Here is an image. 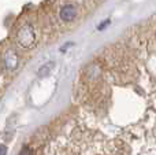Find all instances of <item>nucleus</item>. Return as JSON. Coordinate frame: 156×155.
Wrapping results in <instances>:
<instances>
[{
	"label": "nucleus",
	"mask_w": 156,
	"mask_h": 155,
	"mask_svg": "<svg viewBox=\"0 0 156 155\" xmlns=\"http://www.w3.org/2000/svg\"><path fill=\"white\" fill-rule=\"evenodd\" d=\"M77 16V10L73 4H66L60 10V18L65 22H71Z\"/></svg>",
	"instance_id": "nucleus-3"
},
{
	"label": "nucleus",
	"mask_w": 156,
	"mask_h": 155,
	"mask_svg": "<svg viewBox=\"0 0 156 155\" xmlns=\"http://www.w3.org/2000/svg\"><path fill=\"white\" fill-rule=\"evenodd\" d=\"M54 67H55V62H54V60L44 63V65L41 66L40 69H38L37 76L38 77H47V76H49V74H51V71L54 70Z\"/></svg>",
	"instance_id": "nucleus-4"
},
{
	"label": "nucleus",
	"mask_w": 156,
	"mask_h": 155,
	"mask_svg": "<svg viewBox=\"0 0 156 155\" xmlns=\"http://www.w3.org/2000/svg\"><path fill=\"white\" fill-rule=\"evenodd\" d=\"M3 63H4V67L10 71H14L19 65V58L14 49H8L5 51L4 56H3Z\"/></svg>",
	"instance_id": "nucleus-2"
},
{
	"label": "nucleus",
	"mask_w": 156,
	"mask_h": 155,
	"mask_svg": "<svg viewBox=\"0 0 156 155\" xmlns=\"http://www.w3.org/2000/svg\"><path fill=\"white\" fill-rule=\"evenodd\" d=\"M0 155H7V147L4 144H0Z\"/></svg>",
	"instance_id": "nucleus-5"
},
{
	"label": "nucleus",
	"mask_w": 156,
	"mask_h": 155,
	"mask_svg": "<svg viewBox=\"0 0 156 155\" xmlns=\"http://www.w3.org/2000/svg\"><path fill=\"white\" fill-rule=\"evenodd\" d=\"M21 155H33V153H32V150H29V148H23Z\"/></svg>",
	"instance_id": "nucleus-6"
},
{
	"label": "nucleus",
	"mask_w": 156,
	"mask_h": 155,
	"mask_svg": "<svg viewBox=\"0 0 156 155\" xmlns=\"http://www.w3.org/2000/svg\"><path fill=\"white\" fill-rule=\"evenodd\" d=\"M107 25H110V19H107L105 22H103V23H100V26H99V30H101V29H104Z\"/></svg>",
	"instance_id": "nucleus-7"
},
{
	"label": "nucleus",
	"mask_w": 156,
	"mask_h": 155,
	"mask_svg": "<svg viewBox=\"0 0 156 155\" xmlns=\"http://www.w3.org/2000/svg\"><path fill=\"white\" fill-rule=\"evenodd\" d=\"M16 40H18V44L23 48H29V47L33 45L36 40L34 36V30L30 25H23L21 29L18 30V34H16Z\"/></svg>",
	"instance_id": "nucleus-1"
}]
</instances>
